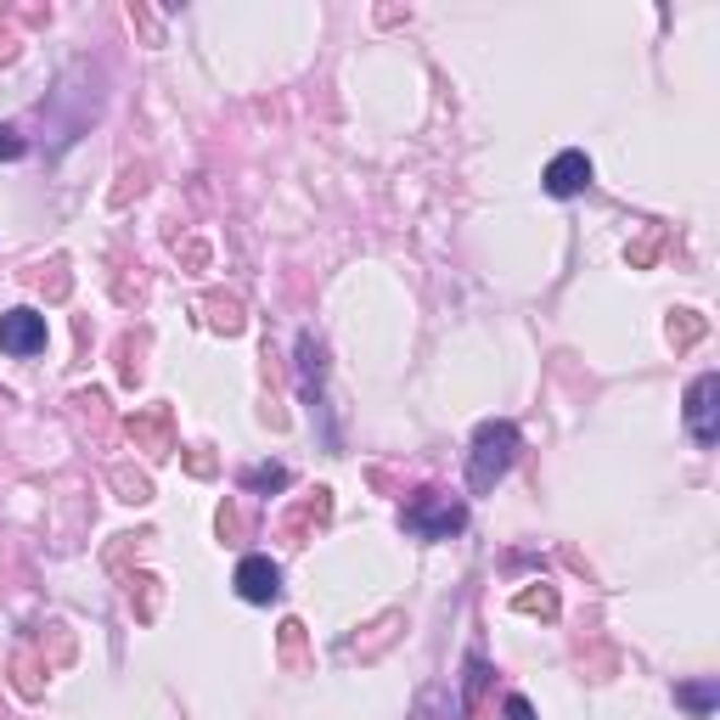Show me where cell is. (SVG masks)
I'll use <instances>...</instances> for the list:
<instances>
[{
	"label": "cell",
	"mask_w": 720,
	"mask_h": 720,
	"mask_svg": "<svg viewBox=\"0 0 720 720\" xmlns=\"http://www.w3.org/2000/svg\"><path fill=\"white\" fill-rule=\"evenodd\" d=\"M518 450H523V434H518V422L507 417H489L479 422V434H473V450H468V489L473 496H489L518 462Z\"/></svg>",
	"instance_id": "cell-1"
},
{
	"label": "cell",
	"mask_w": 720,
	"mask_h": 720,
	"mask_svg": "<svg viewBox=\"0 0 720 720\" xmlns=\"http://www.w3.org/2000/svg\"><path fill=\"white\" fill-rule=\"evenodd\" d=\"M400 523L411 541H450L468 530V501L450 496V489H417V496L400 507Z\"/></svg>",
	"instance_id": "cell-2"
},
{
	"label": "cell",
	"mask_w": 720,
	"mask_h": 720,
	"mask_svg": "<svg viewBox=\"0 0 720 720\" xmlns=\"http://www.w3.org/2000/svg\"><path fill=\"white\" fill-rule=\"evenodd\" d=\"M686 434H693L704 450L720 439V377L715 372L693 377V388H686Z\"/></svg>",
	"instance_id": "cell-3"
},
{
	"label": "cell",
	"mask_w": 720,
	"mask_h": 720,
	"mask_svg": "<svg viewBox=\"0 0 720 720\" xmlns=\"http://www.w3.org/2000/svg\"><path fill=\"white\" fill-rule=\"evenodd\" d=\"M0 349L17 355V360L40 355V349H46V315H40V310H28V305L7 310V315H0Z\"/></svg>",
	"instance_id": "cell-4"
},
{
	"label": "cell",
	"mask_w": 720,
	"mask_h": 720,
	"mask_svg": "<svg viewBox=\"0 0 720 720\" xmlns=\"http://www.w3.org/2000/svg\"><path fill=\"white\" fill-rule=\"evenodd\" d=\"M232 585H237V597L243 603H253V608H265V603H276L282 597V569L271 563V558H243L237 563V574H232Z\"/></svg>",
	"instance_id": "cell-5"
},
{
	"label": "cell",
	"mask_w": 720,
	"mask_h": 720,
	"mask_svg": "<svg viewBox=\"0 0 720 720\" xmlns=\"http://www.w3.org/2000/svg\"><path fill=\"white\" fill-rule=\"evenodd\" d=\"M592 158H585L580 147H569V152H558L546 163V198H580L585 186H592Z\"/></svg>",
	"instance_id": "cell-6"
},
{
	"label": "cell",
	"mask_w": 720,
	"mask_h": 720,
	"mask_svg": "<svg viewBox=\"0 0 720 720\" xmlns=\"http://www.w3.org/2000/svg\"><path fill=\"white\" fill-rule=\"evenodd\" d=\"M675 704L686 709V715H698V720H709L715 715V704H720V686L704 675V681H681L675 686Z\"/></svg>",
	"instance_id": "cell-7"
},
{
	"label": "cell",
	"mask_w": 720,
	"mask_h": 720,
	"mask_svg": "<svg viewBox=\"0 0 720 720\" xmlns=\"http://www.w3.org/2000/svg\"><path fill=\"white\" fill-rule=\"evenodd\" d=\"M287 479H293V473H287L282 462H259V468L243 473V489H259V496H265V489H287Z\"/></svg>",
	"instance_id": "cell-8"
},
{
	"label": "cell",
	"mask_w": 720,
	"mask_h": 720,
	"mask_svg": "<svg viewBox=\"0 0 720 720\" xmlns=\"http://www.w3.org/2000/svg\"><path fill=\"white\" fill-rule=\"evenodd\" d=\"M484 681H489V665H484V653H468V681H462V715L473 709V698L484 693Z\"/></svg>",
	"instance_id": "cell-9"
},
{
	"label": "cell",
	"mask_w": 720,
	"mask_h": 720,
	"mask_svg": "<svg viewBox=\"0 0 720 720\" xmlns=\"http://www.w3.org/2000/svg\"><path fill=\"white\" fill-rule=\"evenodd\" d=\"M501 709H507V720H535V704L523 698V693H512V698H507Z\"/></svg>",
	"instance_id": "cell-10"
},
{
	"label": "cell",
	"mask_w": 720,
	"mask_h": 720,
	"mask_svg": "<svg viewBox=\"0 0 720 720\" xmlns=\"http://www.w3.org/2000/svg\"><path fill=\"white\" fill-rule=\"evenodd\" d=\"M0 158H23V141H17L12 124H0Z\"/></svg>",
	"instance_id": "cell-11"
}]
</instances>
